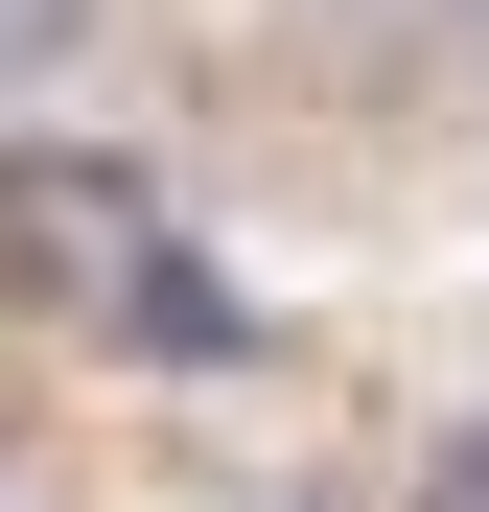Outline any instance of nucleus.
Segmentation results:
<instances>
[{
    "mask_svg": "<svg viewBox=\"0 0 489 512\" xmlns=\"http://www.w3.org/2000/svg\"><path fill=\"white\" fill-rule=\"evenodd\" d=\"M94 47V0H0V94H24V70H70Z\"/></svg>",
    "mask_w": 489,
    "mask_h": 512,
    "instance_id": "f257e3e1",
    "label": "nucleus"
},
{
    "mask_svg": "<svg viewBox=\"0 0 489 512\" xmlns=\"http://www.w3.org/2000/svg\"><path fill=\"white\" fill-rule=\"evenodd\" d=\"M420 512H489V419H443V443H420Z\"/></svg>",
    "mask_w": 489,
    "mask_h": 512,
    "instance_id": "f03ea898",
    "label": "nucleus"
},
{
    "mask_svg": "<svg viewBox=\"0 0 489 512\" xmlns=\"http://www.w3.org/2000/svg\"><path fill=\"white\" fill-rule=\"evenodd\" d=\"M210 512H326V489H210Z\"/></svg>",
    "mask_w": 489,
    "mask_h": 512,
    "instance_id": "7ed1b4c3",
    "label": "nucleus"
},
{
    "mask_svg": "<svg viewBox=\"0 0 489 512\" xmlns=\"http://www.w3.org/2000/svg\"><path fill=\"white\" fill-rule=\"evenodd\" d=\"M0 512H24V419H0Z\"/></svg>",
    "mask_w": 489,
    "mask_h": 512,
    "instance_id": "20e7f679",
    "label": "nucleus"
},
{
    "mask_svg": "<svg viewBox=\"0 0 489 512\" xmlns=\"http://www.w3.org/2000/svg\"><path fill=\"white\" fill-rule=\"evenodd\" d=\"M443 24H466V70H489V0H443Z\"/></svg>",
    "mask_w": 489,
    "mask_h": 512,
    "instance_id": "39448f33",
    "label": "nucleus"
}]
</instances>
